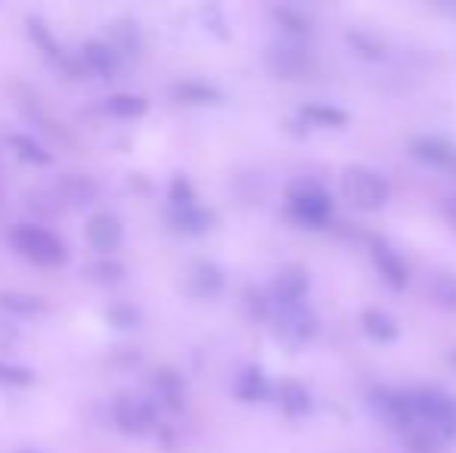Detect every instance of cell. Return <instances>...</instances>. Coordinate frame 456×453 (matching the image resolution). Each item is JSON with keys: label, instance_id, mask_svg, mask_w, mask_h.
Returning <instances> with one entry per match:
<instances>
[{"label": "cell", "instance_id": "cell-1", "mask_svg": "<svg viewBox=\"0 0 456 453\" xmlns=\"http://www.w3.org/2000/svg\"><path fill=\"white\" fill-rule=\"evenodd\" d=\"M410 404H413L416 423L438 432L444 441L456 438V394H447L432 385H422L410 392Z\"/></svg>", "mask_w": 456, "mask_h": 453}, {"label": "cell", "instance_id": "cell-2", "mask_svg": "<svg viewBox=\"0 0 456 453\" xmlns=\"http://www.w3.org/2000/svg\"><path fill=\"white\" fill-rule=\"evenodd\" d=\"M289 199V212L292 218L298 221L301 227H311V230H320L326 227V221L332 218V196L323 183L311 181V177H301L289 187L286 193Z\"/></svg>", "mask_w": 456, "mask_h": 453}, {"label": "cell", "instance_id": "cell-3", "mask_svg": "<svg viewBox=\"0 0 456 453\" xmlns=\"http://www.w3.org/2000/svg\"><path fill=\"white\" fill-rule=\"evenodd\" d=\"M342 193L361 212H379L388 202L391 187L379 171L366 168V165H348L342 171Z\"/></svg>", "mask_w": 456, "mask_h": 453}, {"label": "cell", "instance_id": "cell-4", "mask_svg": "<svg viewBox=\"0 0 456 453\" xmlns=\"http://www.w3.org/2000/svg\"><path fill=\"white\" fill-rule=\"evenodd\" d=\"M10 242L19 255H25V258L35 261V264L56 267V264L66 261V248H62V242L44 227H31V224L16 227L10 233Z\"/></svg>", "mask_w": 456, "mask_h": 453}, {"label": "cell", "instance_id": "cell-5", "mask_svg": "<svg viewBox=\"0 0 456 453\" xmlns=\"http://www.w3.org/2000/svg\"><path fill=\"white\" fill-rule=\"evenodd\" d=\"M267 66L276 78H307L314 72L311 50L298 41V37H282V41L271 44L267 50Z\"/></svg>", "mask_w": 456, "mask_h": 453}, {"label": "cell", "instance_id": "cell-6", "mask_svg": "<svg viewBox=\"0 0 456 453\" xmlns=\"http://www.w3.org/2000/svg\"><path fill=\"white\" fill-rule=\"evenodd\" d=\"M276 333L292 344H305L320 333V320L305 302L286 304V308H276Z\"/></svg>", "mask_w": 456, "mask_h": 453}, {"label": "cell", "instance_id": "cell-7", "mask_svg": "<svg viewBox=\"0 0 456 453\" xmlns=\"http://www.w3.org/2000/svg\"><path fill=\"white\" fill-rule=\"evenodd\" d=\"M311 289V273L301 264L282 267L271 283V304L273 308H286V304H301Z\"/></svg>", "mask_w": 456, "mask_h": 453}, {"label": "cell", "instance_id": "cell-8", "mask_svg": "<svg viewBox=\"0 0 456 453\" xmlns=\"http://www.w3.org/2000/svg\"><path fill=\"white\" fill-rule=\"evenodd\" d=\"M115 423L131 435H143L156 425V407L143 398H118L115 400Z\"/></svg>", "mask_w": 456, "mask_h": 453}, {"label": "cell", "instance_id": "cell-9", "mask_svg": "<svg viewBox=\"0 0 456 453\" xmlns=\"http://www.w3.org/2000/svg\"><path fill=\"white\" fill-rule=\"evenodd\" d=\"M372 261H376L379 277L388 283V289H395V292L407 289L410 267H407V261H403L401 255L388 246V242H376V246H372Z\"/></svg>", "mask_w": 456, "mask_h": 453}, {"label": "cell", "instance_id": "cell-10", "mask_svg": "<svg viewBox=\"0 0 456 453\" xmlns=\"http://www.w3.org/2000/svg\"><path fill=\"white\" fill-rule=\"evenodd\" d=\"M413 158H419L422 165H432V168H444L456 174V146L447 143L441 137H416L410 143Z\"/></svg>", "mask_w": 456, "mask_h": 453}, {"label": "cell", "instance_id": "cell-11", "mask_svg": "<svg viewBox=\"0 0 456 453\" xmlns=\"http://www.w3.org/2000/svg\"><path fill=\"white\" fill-rule=\"evenodd\" d=\"M87 242H91L94 248H100V252H112L115 246L121 242V236H125V227H121L118 214L112 212H96L91 221H87Z\"/></svg>", "mask_w": 456, "mask_h": 453}, {"label": "cell", "instance_id": "cell-12", "mask_svg": "<svg viewBox=\"0 0 456 453\" xmlns=\"http://www.w3.org/2000/svg\"><path fill=\"white\" fill-rule=\"evenodd\" d=\"M276 400H280V410L286 413L289 419H301L311 413L314 400H311V392H307L301 382L295 379H282L280 388H276Z\"/></svg>", "mask_w": 456, "mask_h": 453}, {"label": "cell", "instance_id": "cell-13", "mask_svg": "<svg viewBox=\"0 0 456 453\" xmlns=\"http://www.w3.org/2000/svg\"><path fill=\"white\" fill-rule=\"evenodd\" d=\"M118 50L109 47V44L100 41H87L85 50H81V62H85L87 72L100 75V78H112L115 69H118Z\"/></svg>", "mask_w": 456, "mask_h": 453}, {"label": "cell", "instance_id": "cell-14", "mask_svg": "<svg viewBox=\"0 0 456 453\" xmlns=\"http://www.w3.org/2000/svg\"><path fill=\"white\" fill-rule=\"evenodd\" d=\"M236 398L255 404V400H267L271 398V382H267L265 369L261 367H246L236 379Z\"/></svg>", "mask_w": 456, "mask_h": 453}, {"label": "cell", "instance_id": "cell-15", "mask_svg": "<svg viewBox=\"0 0 456 453\" xmlns=\"http://www.w3.org/2000/svg\"><path fill=\"white\" fill-rule=\"evenodd\" d=\"M298 115L307 121V125H314V127H336V131L348 127V121H351L348 112L338 109V106H330V103H305L298 109Z\"/></svg>", "mask_w": 456, "mask_h": 453}, {"label": "cell", "instance_id": "cell-16", "mask_svg": "<svg viewBox=\"0 0 456 453\" xmlns=\"http://www.w3.org/2000/svg\"><path fill=\"white\" fill-rule=\"evenodd\" d=\"M171 97L177 103H186V106H208V103H221V91L205 81H177L171 87Z\"/></svg>", "mask_w": 456, "mask_h": 453}, {"label": "cell", "instance_id": "cell-17", "mask_svg": "<svg viewBox=\"0 0 456 453\" xmlns=\"http://www.w3.org/2000/svg\"><path fill=\"white\" fill-rule=\"evenodd\" d=\"M361 327H363V333L370 336L372 342H395L397 339V323H395V317L391 314H385V311H379V308H366L363 314H361Z\"/></svg>", "mask_w": 456, "mask_h": 453}, {"label": "cell", "instance_id": "cell-18", "mask_svg": "<svg viewBox=\"0 0 456 453\" xmlns=\"http://www.w3.org/2000/svg\"><path fill=\"white\" fill-rule=\"evenodd\" d=\"M190 286H192V292H196V295L215 298L217 292L224 289V273H221V267L211 264V261H199V264L192 267Z\"/></svg>", "mask_w": 456, "mask_h": 453}, {"label": "cell", "instance_id": "cell-19", "mask_svg": "<svg viewBox=\"0 0 456 453\" xmlns=\"http://www.w3.org/2000/svg\"><path fill=\"white\" fill-rule=\"evenodd\" d=\"M273 19L280 22V28L286 31V37H298L305 41L314 31V19L305 10H295V6H273Z\"/></svg>", "mask_w": 456, "mask_h": 453}, {"label": "cell", "instance_id": "cell-20", "mask_svg": "<svg viewBox=\"0 0 456 453\" xmlns=\"http://www.w3.org/2000/svg\"><path fill=\"white\" fill-rule=\"evenodd\" d=\"M0 311L16 317H35L44 314L47 304H44L41 295H31V292H0Z\"/></svg>", "mask_w": 456, "mask_h": 453}, {"label": "cell", "instance_id": "cell-21", "mask_svg": "<svg viewBox=\"0 0 456 453\" xmlns=\"http://www.w3.org/2000/svg\"><path fill=\"white\" fill-rule=\"evenodd\" d=\"M56 190H60V199H66L69 206H87V202H94L96 196V187L91 181H87L85 174H66L60 177V183H56Z\"/></svg>", "mask_w": 456, "mask_h": 453}, {"label": "cell", "instance_id": "cell-22", "mask_svg": "<svg viewBox=\"0 0 456 453\" xmlns=\"http://www.w3.org/2000/svg\"><path fill=\"white\" fill-rule=\"evenodd\" d=\"M152 388H156V394L168 407H175V410H181V407H183V379H181V373H175V369H159V373L152 376Z\"/></svg>", "mask_w": 456, "mask_h": 453}, {"label": "cell", "instance_id": "cell-23", "mask_svg": "<svg viewBox=\"0 0 456 453\" xmlns=\"http://www.w3.org/2000/svg\"><path fill=\"white\" fill-rule=\"evenodd\" d=\"M6 143H10V150L16 152L19 158H25V162H31V165L53 162V156H50L35 137H28V133H6Z\"/></svg>", "mask_w": 456, "mask_h": 453}, {"label": "cell", "instance_id": "cell-24", "mask_svg": "<svg viewBox=\"0 0 456 453\" xmlns=\"http://www.w3.org/2000/svg\"><path fill=\"white\" fill-rule=\"evenodd\" d=\"M403 441H407V453H444V448H441L444 438L422 423H416L413 429L403 432Z\"/></svg>", "mask_w": 456, "mask_h": 453}, {"label": "cell", "instance_id": "cell-25", "mask_svg": "<svg viewBox=\"0 0 456 453\" xmlns=\"http://www.w3.org/2000/svg\"><path fill=\"white\" fill-rule=\"evenodd\" d=\"M171 221L181 233H205L211 227V212H205L202 206L192 208H171Z\"/></svg>", "mask_w": 456, "mask_h": 453}, {"label": "cell", "instance_id": "cell-26", "mask_svg": "<svg viewBox=\"0 0 456 453\" xmlns=\"http://www.w3.org/2000/svg\"><path fill=\"white\" fill-rule=\"evenodd\" d=\"M106 109L118 115V118H140V115H146V109H150V103L140 93H112L106 100Z\"/></svg>", "mask_w": 456, "mask_h": 453}, {"label": "cell", "instance_id": "cell-27", "mask_svg": "<svg viewBox=\"0 0 456 453\" xmlns=\"http://www.w3.org/2000/svg\"><path fill=\"white\" fill-rule=\"evenodd\" d=\"M345 41H348V47L354 50L357 56H363V60H370V62L385 60V44L379 41V37L366 35V31H348Z\"/></svg>", "mask_w": 456, "mask_h": 453}, {"label": "cell", "instance_id": "cell-28", "mask_svg": "<svg viewBox=\"0 0 456 453\" xmlns=\"http://www.w3.org/2000/svg\"><path fill=\"white\" fill-rule=\"evenodd\" d=\"M432 295H435V302H438V304H444V308L456 311V273H451V271L435 273Z\"/></svg>", "mask_w": 456, "mask_h": 453}, {"label": "cell", "instance_id": "cell-29", "mask_svg": "<svg viewBox=\"0 0 456 453\" xmlns=\"http://www.w3.org/2000/svg\"><path fill=\"white\" fill-rule=\"evenodd\" d=\"M28 35L35 37V44H37V47H41L47 56H53V60L60 56V44H56V37L50 35V28L41 22V19H35V16L28 19Z\"/></svg>", "mask_w": 456, "mask_h": 453}, {"label": "cell", "instance_id": "cell-30", "mask_svg": "<svg viewBox=\"0 0 456 453\" xmlns=\"http://www.w3.org/2000/svg\"><path fill=\"white\" fill-rule=\"evenodd\" d=\"M112 35H115V50H118V53H137L140 37L131 22H115Z\"/></svg>", "mask_w": 456, "mask_h": 453}, {"label": "cell", "instance_id": "cell-31", "mask_svg": "<svg viewBox=\"0 0 456 453\" xmlns=\"http://www.w3.org/2000/svg\"><path fill=\"white\" fill-rule=\"evenodd\" d=\"M168 206L171 208H192V206H199V202H196V190H192L190 183L183 181V177H175V183H171Z\"/></svg>", "mask_w": 456, "mask_h": 453}, {"label": "cell", "instance_id": "cell-32", "mask_svg": "<svg viewBox=\"0 0 456 453\" xmlns=\"http://www.w3.org/2000/svg\"><path fill=\"white\" fill-rule=\"evenodd\" d=\"M87 273H91L96 283H118L125 277V267L118 261H96V264L87 267Z\"/></svg>", "mask_w": 456, "mask_h": 453}, {"label": "cell", "instance_id": "cell-33", "mask_svg": "<svg viewBox=\"0 0 456 453\" xmlns=\"http://www.w3.org/2000/svg\"><path fill=\"white\" fill-rule=\"evenodd\" d=\"M31 379H35L31 369L12 367V363H0V382H4V385H28Z\"/></svg>", "mask_w": 456, "mask_h": 453}, {"label": "cell", "instance_id": "cell-34", "mask_svg": "<svg viewBox=\"0 0 456 453\" xmlns=\"http://www.w3.org/2000/svg\"><path fill=\"white\" fill-rule=\"evenodd\" d=\"M106 317L115 323V327H137V320H140L137 311H134V308H125V304H121V308H109V311H106Z\"/></svg>", "mask_w": 456, "mask_h": 453}, {"label": "cell", "instance_id": "cell-35", "mask_svg": "<svg viewBox=\"0 0 456 453\" xmlns=\"http://www.w3.org/2000/svg\"><path fill=\"white\" fill-rule=\"evenodd\" d=\"M447 218H451L453 221V224H456V196H451V199H447Z\"/></svg>", "mask_w": 456, "mask_h": 453}, {"label": "cell", "instance_id": "cell-36", "mask_svg": "<svg viewBox=\"0 0 456 453\" xmlns=\"http://www.w3.org/2000/svg\"><path fill=\"white\" fill-rule=\"evenodd\" d=\"M451 360H453V363H456V351H453V354H451Z\"/></svg>", "mask_w": 456, "mask_h": 453}]
</instances>
